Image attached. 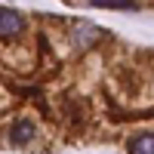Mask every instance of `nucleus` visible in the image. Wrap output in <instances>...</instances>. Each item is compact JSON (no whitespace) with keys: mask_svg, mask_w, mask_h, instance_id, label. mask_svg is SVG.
<instances>
[{"mask_svg":"<svg viewBox=\"0 0 154 154\" xmlns=\"http://www.w3.org/2000/svg\"><path fill=\"white\" fill-rule=\"evenodd\" d=\"M25 31V16L19 9H6L0 6V37H16Z\"/></svg>","mask_w":154,"mask_h":154,"instance_id":"nucleus-1","label":"nucleus"},{"mask_svg":"<svg viewBox=\"0 0 154 154\" xmlns=\"http://www.w3.org/2000/svg\"><path fill=\"white\" fill-rule=\"evenodd\" d=\"M34 133H37V126H34L28 117H22V120L12 123V130H9V142H12V145H28L31 139H34Z\"/></svg>","mask_w":154,"mask_h":154,"instance_id":"nucleus-2","label":"nucleus"},{"mask_svg":"<svg viewBox=\"0 0 154 154\" xmlns=\"http://www.w3.org/2000/svg\"><path fill=\"white\" fill-rule=\"evenodd\" d=\"M74 40L83 43V46H93L96 40H102V31L93 28L89 22H80V25H74Z\"/></svg>","mask_w":154,"mask_h":154,"instance_id":"nucleus-3","label":"nucleus"},{"mask_svg":"<svg viewBox=\"0 0 154 154\" xmlns=\"http://www.w3.org/2000/svg\"><path fill=\"white\" fill-rule=\"evenodd\" d=\"M130 154H154V133H139L130 142Z\"/></svg>","mask_w":154,"mask_h":154,"instance_id":"nucleus-4","label":"nucleus"},{"mask_svg":"<svg viewBox=\"0 0 154 154\" xmlns=\"http://www.w3.org/2000/svg\"><path fill=\"white\" fill-rule=\"evenodd\" d=\"M89 3H93V6H105V9H139V3H136V0H89Z\"/></svg>","mask_w":154,"mask_h":154,"instance_id":"nucleus-5","label":"nucleus"}]
</instances>
